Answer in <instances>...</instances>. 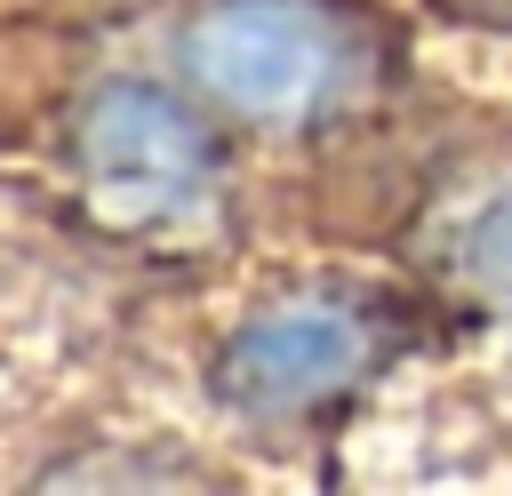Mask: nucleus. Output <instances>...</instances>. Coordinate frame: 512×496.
<instances>
[{
  "instance_id": "20e7f679",
  "label": "nucleus",
  "mask_w": 512,
  "mask_h": 496,
  "mask_svg": "<svg viewBox=\"0 0 512 496\" xmlns=\"http://www.w3.org/2000/svg\"><path fill=\"white\" fill-rule=\"evenodd\" d=\"M464 264H472V280H488V288L512 296V192H496V200L472 216V232H464Z\"/></svg>"
},
{
  "instance_id": "7ed1b4c3",
  "label": "nucleus",
  "mask_w": 512,
  "mask_h": 496,
  "mask_svg": "<svg viewBox=\"0 0 512 496\" xmlns=\"http://www.w3.org/2000/svg\"><path fill=\"white\" fill-rule=\"evenodd\" d=\"M368 360V328L344 304L296 296L256 312L232 344H224V392L256 400V408H288V400H320L336 384H352Z\"/></svg>"
},
{
  "instance_id": "f257e3e1",
  "label": "nucleus",
  "mask_w": 512,
  "mask_h": 496,
  "mask_svg": "<svg viewBox=\"0 0 512 496\" xmlns=\"http://www.w3.org/2000/svg\"><path fill=\"white\" fill-rule=\"evenodd\" d=\"M184 56L200 88L248 120H304L344 80V32L320 0H216Z\"/></svg>"
},
{
  "instance_id": "f03ea898",
  "label": "nucleus",
  "mask_w": 512,
  "mask_h": 496,
  "mask_svg": "<svg viewBox=\"0 0 512 496\" xmlns=\"http://www.w3.org/2000/svg\"><path fill=\"white\" fill-rule=\"evenodd\" d=\"M216 176L208 128L152 80H112L80 120V184L112 224H168Z\"/></svg>"
},
{
  "instance_id": "39448f33",
  "label": "nucleus",
  "mask_w": 512,
  "mask_h": 496,
  "mask_svg": "<svg viewBox=\"0 0 512 496\" xmlns=\"http://www.w3.org/2000/svg\"><path fill=\"white\" fill-rule=\"evenodd\" d=\"M496 8H512V0H496Z\"/></svg>"
}]
</instances>
